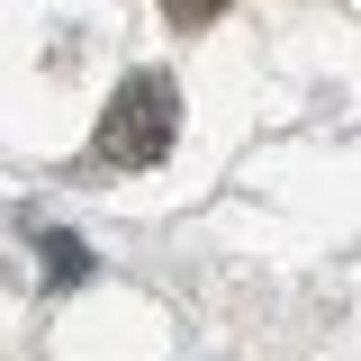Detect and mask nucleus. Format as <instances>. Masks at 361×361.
<instances>
[{
	"mask_svg": "<svg viewBox=\"0 0 361 361\" xmlns=\"http://www.w3.org/2000/svg\"><path fill=\"white\" fill-rule=\"evenodd\" d=\"M172 135H180V90L163 73H127L118 99H109V118H99V135H90V154L118 163V172H145V163L172 154Z\"/></svg>",
	"mask_w": 361,
	"mask_h": 361,
	"instance_id": "obj_1",
	"label": "nucleus"
},
{
	"mask_svg": "<svg viewBox=\"0 0 361 361\" xmlns=\"http://www.w3.org/2000/svg\"><path fill=\"white\" fill-rule=\"evenodd\" d=\"M45 271H54L63 289H73V280H90V244H82V235H45Z\"/></svg>",
	"mask_w": 361,
	"mask_h": 361,
	"instance_id": "obj_2",
	"label": "nucleus"
},
{
	"mask_svg": "<svg viewBox=\"0 0 361 361\" xmlns=\"http://www.w3.org/2000/svg\"><path fill=\"white\" fill-rule=\"evenodd\" d=\"M163 18L172 27H208V18H226V0H163Z\"/></svg>",
	"mask_w": 361,
	"mask_h": 361,
	"instance_id": "obj_3",
	"label": "nucleus"
}]
</instances>
